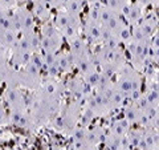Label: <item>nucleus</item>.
Here are the masks:
<instances>
[{
    "mask_svg": "<svg viewBox=\"0 0 159 150\" xmlns=\"http://www.w3.org/2000/svg\"><path fill=\"white\" fill-rule=\"evenodd\" d=\"M11 13L20 35L36 31V19H34L31 9L27 8V6L15 7L13 9H11Z\"/></svg>",
    "mask_w": 159,
    "mask_h": 150,
    "instance_id": "3",
    "label": "nucleus"
},
{
    "mask_svg": "<svg viewBox=\"0 0 159 150\" xmlns=\"http://www.w3.org/2000/svg\"><path fill=\"white\" fill-rule=\"evenodd\" d=\"M19 32L16 31H0V47L11 51L15 48L19 39Z\"/></svg>",
    "mask_w": 159,
    "mask_h": 150,
    "instance_id": "11",
    "label": "nucleus"
},
{
    "mask_svg": "<svg viewBox=\"0 0 159 150\" xmlns=\"http://www.w3.org/2000/svg\"><path fill=\"white\" fill-rule=\"evenodd\" d=\"M103 143L105 146L110 150H122V138H119L114 134L109 133V134H105V138H103Z\"/></svg>",
    "mask_w": 159,
    "mask_h": 150,
    "instance_id": "16",
    "label": "nucleus"
},
{
    "mask_svg": "<svg viewBox=\"0 0 159 150\" xmlns=\"http://www.w3.org/2000/svg\"><path fill=\"white\" fill-rule=\"evenodd\" d=\"M81 31L86 37V43L90 44H101V35L102 27L98 21H94L90 19H85L84 24H81Z\"/></svg>",
    "mask_w": 159,
    "mask_h": 150,
    "instance_id": "6",
    "label": "nucleus"
},
{
    "mask_svg": "<svg viewBox=\"0 0 159 150\" xmlns=\"http://www.w3.org/2000/svg\"><path fill=\"white\" fill-rule=\"evenodd\" d=\"M0 105H3V100H2V97H0Z\"/></svg>",
    "mask_w": 159,
    "mask_h": 150,
    "instance_id": "25",
    "label": "nucleus"
},
{
    "mask_svg": "<svg viewBox=\"0 0 159 150\" xmlns=\"http://www.w3.org/2000/svg\"><path fill=\"white\" fill-rule=\"evenodd\" d=\"M40 51L57 53L62 47L64 37L53 23H43L40 29Z\"/></svg>",
    "mask_w": 159,
    "mask_h": 150,
    "instance_id": "2",
    "label": "nucleus"
},
{
    "mask_svg": "<svg viewBox=\"0 0 159 150\" xmlns=\"http://www.w3.org/2000/svg\"><path fill=\"white\" fill-rule=\"evenodd\" d=\"M12 53H11V64H12V68L15 69H21L27 65L29 63V59H31V54L29 53H24V52H20L16 51V49H11Z\"/></svg>",
    "mask_w": 159,
    "mask_h": 150,
    "instance_id": "14",
    "label": "nucleus"
},
{
    "mask_svg": "<svg viewBox=\"0 0 159 150\" xmlns=\"http://www.w3.org/2000/svg\"><path fill=\"white\" fill-rule=\"evenodd\" d=\"M130 128L131 125L129 124L125 118H119V120H116V121H113L111 125H110V133L114 134V136H117L119 138L125 137L129 134L130 132Z\"/></svg>",
    "mask_w": 159,
    "mask_h": 150,
    "instance_id": "12",
    "label": "nucleus"
},
{
    "mask_svg": "<svg viewBox=\"0 0 159 150\" xmlns=\"http://www.w3.org/2000/svg\"><path fill=\"white\" fill-rule=\"evenodd\" d=\"M85 4H96V3H102L103 0H82Z\"/></svg>",
    "mask_w": 159,
    "mask_h": 150,
    "instance_id": "23",
    "label": "nucleus"
},
{
    "mask_svg": "<svg viewBox=\"0 0 159 150\" xmlns=\"http://www.w3.org/2000/svg\"><path fill=\"white\" fill-rule=\"evenodd\" d=\"M117 74L118 77H117V81L114 82V87L119 92H122L126 97L131 92L137 91V89H142V76L133 67H129L126 64Z\"/></svg>",
    "mask_w": 159,
    "mask_h": 150,
    "instance_id": "1",
    "label": "nucleus"
},
{
    "mask_svg": "<svg viewBox=\"0 0 159 150\" xmlns=\"http://www.w3.org/2000/svg\"><path fill=\"white\" fill-rule=\"evenodd\" d=\"M4 125H9V118H8V113L4 108V104L0 105V126Z\"/></svg>",
    "mask_w": 159,
    "mask_h": 150,
    "instance_id": "19",
    "label": "nucleus"
},
{
    "mask_svg": "<svg viewBox=\"0 0 159 150\" xmlns=\"http://www.w3.org/2000/svg\"><path fill=\"white\" fill-rule=\"evenodd\" d=\"M105 138V130L101 129L99 126H93L88 128V136H86V142L90 148H94L96 145L103 141Z\"/></svg>",
    "mask_w": 159,
    "mask_h": 150,
    "instance_id": "13",
    "label": "nucleus"
},
{
    "mask_svg": "<svg viewBox=\"0 0 159 150\" xmlns=\"http://www.w3.org/2000/svg\"><path fill=\"white\" fill-rule=\"evenodd\" d=\"M8 65V51L6 48L0 47V69Z\"/></svg>",
    "mask_w": 159,
    "mask_h": 150,
    "instance_id": "20",
    "label": "nucleus"
},
{
    "mask_svg": "<svg viewBox=\"0 0 159 150\" xmlns=\"http://www.w3.org/2000/svg\"><path fill=\"white\" fill-rule=\"evenodd\" d=\"M32 6H33L32 7V13H33L34 19H37L39 21H41V23L51 21L53 11H51V9L48 8V6L43 2V0H33Z\"/></svg>",
    "mask_w": 159,
    "mask_h": 150,
    "instance_id": "8",
    "label": "nucleus"
},
{
    "mask_svg": "<svg viewBox=\"0 0 159 150\" xmlns=\"http://www.w3.org/2000/svg\"><path fill=\"white\" fill-rule=\"evenodd\" d=\"M0 4L6 9H13L15 7L19 6L17 0H0Z\"/></svg>",
    "mask_w": 159,
    "mask_h": 150,
    "instance_id": "22",
    "label": "nucleus"
},
{
    "mask_svg": "<svg viewBox=\"0 0 159 150\" xmlns=\"http://www.w3.org/2000/svg\"><path fill=\"white\" fill-rule=\"evenodd\" d=\"M121 16L123 17V20L126 21L127 26L133 27L145 17V8H143L141 4H138L137 2H131L130 0V2L127 3V6L123 8Z\"/></svg>",
    "mask_w": 159,
    "mask_h": 150,
    "instance_id": "5",
    "label": "nucleus"
},
{
    "mask_svg": "<svg viewBox=\"0 0 159 150\" xmlns=\"http://www.w3.org/2000/svg\"><path fill=\"white\" fill-rule=\"evenodd\" d=\"M4 104L9 110H28L27 100L19 91L17 85H7L4 92Z\"/></svg>",
    "mask_w": 159,
    "mask_h": 150,
    "instance_id": "4",
    "label": "nucleus"
},
{
    "mask_svg": "<svg viewBox=\"0 0 159 150\" xmlns=\"http://www.w3.org/2000/svg\"><path fill=\"white\" fill-rule=\"evenodd\" d=\"M129 2H130V0H103L102 3L105 4L111 12H116V13L121 15L123 8L127 6Z\"/></svg>",
    "mask_w": 159,
    "mask_h": 150,
    "instance_id": "17",
    "label": "nucleus"
},
{
    "mask_svg": "<svg viewBox=\"0 0 159 150\" xmlns=\"http://www.w3.org/2000/svg\"><path fill=\"white\" fill-rule=\"evenodd\" d=\"M138 4H141L143 8H147V7H158V0H135Z\"/></svg>",
    "mask_w": 159,
    "mask_h": 150,
    "instance_id": "21",
    "label": "nucleus"
},
{
    "mask_svg": "<svg viewBox=\"0 0 159 150\" xmlns=\"http://www.w3.org/2000/svg\"><path fill=\"white\" fill-rule=\"evenodd\" d=\"M141 117H142V109H139L134 102L130 105H126L125 109H123V118L130 125H137V126H139Z\"/></svg>",
    "mask_w": 159,
    "mask_h": 150,
    "instance_id": "9",
    "label": "nucleus"
},
{
    "mask_svg": "<svg viewBox=\"0 0 159 150\" xmlns=\"http://www.w3.org/2000/svg\"><path fill=\"white\" fill-rule=\"evenodd\" d=\"M64 91H65V87L61 82H57L54 78H49L45 82L40 84L39 87V94L45 97H51V98H57L60 100V97L62 96Z\"/></svg>",
    "mask_w": 159,
    "mask_h": 150,
    "instance_id": "7",
    "label": "nucleus"
},
{
    "mask_svg": "<svg viewBox=\"0 0 159 150\" xmlns=\"http://www.w3.org/2000/svg\"><path fill=\"white\" fill-rule=\"evenodd\" d=\"M29 2H33V0H17L19 6H25V4L29 3Z\"/></svg>",
    "mask_w": 159,
    "mask_h": 150,
    "instance_id": "24",
    "label": "nucleus"
},
{
    "mask_svg": "<svg viewBox=\"0 0 159 150\" xmlns=\"http://www.w3.org/2000/svg\"><path fill=\"white\" fill-rule=\"evenodd\" d=\"M43 2L47 4L51 11H60L64 8V4H65V0H43Z\"/></svg>",
    "mask_w": 159,
    "mask_h": 150,
    "instance_id": "18",
    "label": "nucleus"
},
{
    "mask_svg": "<svg viewBox=\"0 0 159 150\" xmlns=\"http://www.w3.org/2000/svg\"><path fill=\"white\" fill-rule=\"evenodd\" d=\"M85 6L86 4L82 0H65L64 4V11H66L68 13L74 15V16H81V13L85 11Z\"/></svg>",
    "mask_w": 159,
    "mask_h": 150,
    "instance_id": "15",
    "label": "nucleus"
},
{
    "mask_svg": "<svg viewBox=\"0 0 159 150\" xmlns=\"http://www.w3.org/2000/svg\"><path fill=\"white\" fill-rule=\"evenodd\" d=\"M56 65L58 68L60 73H72L74 69V64H73V59L69 52L65 53H58L57 52V57H56Z\"/></svg>",
    "mask_w": 159,
    "mask_h": 150,
    "instance_id": "10",
    "label": "nucleus"
}]
</instances>
